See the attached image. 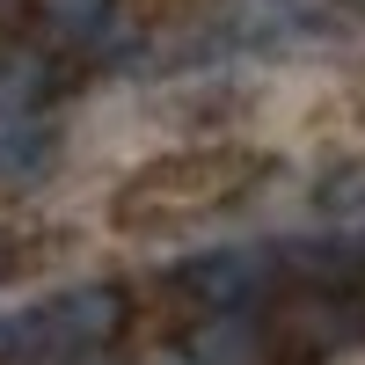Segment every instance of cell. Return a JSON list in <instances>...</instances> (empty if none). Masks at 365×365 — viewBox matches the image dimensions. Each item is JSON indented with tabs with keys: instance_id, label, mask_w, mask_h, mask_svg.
I'll return each instance as SVG.
<instances>
[{
	"instance_id": "obj_13",
	"label": "cell",
	"mask_w": 365,
	"mask_h": 365,
	"mask_svg": "<svg viewBox=\"0 0 365 365\" xmlns=\"http://www.w3.org/2000/svg\"><path fill=\"white\" fill-rule=\"evenodd\" d=\"M73 365H125V358H110V351H96V358H73Z\"/></svg>"
},
{
	"instance_id": "obj_11",
	"label": "cell",
	"mask_w": 365,
	"mask_h": 365,
	"mask_svg": "<svg viewBox=\"0 0 365 365\" xmlns=\"http://www.w3.org/2000/svg\"><path fill=\"white\" fill-rule=\"evenodd\" d=\"M15 358H44V314L22 307V314H0V365Z\"/></svg>"
},
{
	"instance_id": "obj_4",
	"label": "cell",
	"mask_w": 365,
	"mask_h": 365,
	"mask_svg": "<svg viewBox=\"0 0 365 365\" xmlns=\"http://www.w3.org/2000/svg\"><path fill=\"white\" fill-rule=\"evenodd\" d=\"M37 314H44V358H51V351H58V358H96V351H110L117 336H125L132 299H125V285L88 278V285L58 292L51 307H37Z\"/></svg>"
},
{
	"instance_id": "obj_2",
	"label": "cell",
	"mask_w": 365,
	"mask_h": 365,
	"mask_svg": "<svg viewBox=\"0 0 365 365\" xmlns=\"http://www.w3.org/2000/svg\"><path fill=\"white\" fill-rule=\"evenodd\" d=\"M182 292L197 299L205 314H263L270 285H278V256L256 249V241H241V249H205L182 263Z\"/></svg>"
},
{
	"instance_id": "obj_7",
	"label": "cell",
	"mask_w": 365,
	"mask_h": 365,
	"mask_svg": "<svg viewBox=\"0 0 365 365\" xmlns=\"http://www.w3.org/2000/svg\"><path fill=\"white\" fill-rule=\"evenodd\" d=\"M51 51L44 44H29V37H0V117H29V110H44L51 96Z\"/></svg>"
},
{
	"instance_id": "obj_8",
	"label": "cell",
	"mask_w": 365,
	"mask_h": 365,
	"mask_svg": "<svg viewBox=\"0 0 365 365\" xmlns=\"http://www.w3.org/2000/svg\"><path fill=\"white\" fill-rule=\"evenodd\" d=\"M314 212L322 220H365V154L314 175Z\"/></svg>"
},
{
	"instance_id": "obj_14",
	"label": "cell",
	"mask_w": 365,
	"mask_h": 365,
	"mask_svg": "<svg viewBox=\"0 0 365 365\" xmlns=\"http://www.w3.org/2000/svg\"><path fill=\"white\" fill-rule=\"evenodd\" d=\"M161 365H182V358H175V351H168V358H161Z\"/></svg>"
},
{
	"instance_id": "obj_9",
	"label": "cell",
	"mask_w": 365,
	"mask_h": 365,
	"mask_svg": "<svg viewBox=\"0 0 365 365\" xmlns=\"http://www.w3.org/2000/svg\"><path fill=\"white\" fill-rule=\"evenodd\" d=\"M234 15L256 37H292V29H307L322 15V0H234Z\"/></svg>"
},
{
	"instance_id": "obj_5",
	"label": "cell",
	"mask_w": 365,
	"mask_h": 365,
	"mask_svg": "<svg viewBox=\"0 0 365 365\" xmlns=\"http://www.w3.org/2000/svg\"><path fill=\"white\" fill-rule=\"evenodd\" d=\"M182 365H270L278 344H270V322L263 314H205L175 336Z\"/></svg>"
},
{
	"instance_id": "obj_10",
	"label": "cell",
	"mask_w": 365,
	"mask_h": 365,
	"mask_svg": "<svg viewBox=\"0 0 365 365\" xmlns=\"http://www.w3.org/2000/svg\"><path fill=\"white\" fill-rule=\"evenodd\" d=\"M110 8L117 0H37V22H44V37H96Z\"/></svg>"
},
{
	"instance_id": "obj_6",
	"label": "cell",
	"mask_w": 365,
	"mask_h": 365,
	"mask_svg": "<svg viewBox=\"0 0 365 365\" xmlns=\"http://www.w3.org/2000/svg\"><path fill=\"white\" fill-rule=\"evenodd\" d=\"M58 161V117L29 110V117H0V190H22V182L51 175Z\"/></svg>"
},
{
	"instance_id": "obj_3",
	"label": "cell",
	"mask_w": 365,
	"mask_h": 365,
	"mask_svg": "<svg viewBox=\"0 0 365 365\" xmlns=\"http://www.w3.org/2000/svg\"><path fill=\"white\" fill-rule=\"evenodd\" d=\"M358 329H365V307L351 299V285H292V299L270 322V344H278V358H329Z\"/></svg>"
},
{
	"instance_id": "obj_1",
	"label": "cell",
	"mask_w": 365,
	"mask_h": 365,
	"mask_svg": "<svg viewBox=\"0 0 365 365\" xmlns=\"http://www.w3.org/2000/svg\"><path fill=\"white\" fill-rule=\"evenodd\" d=\"M256 168L241 154H175V161H154L125 197H117V220L125 227H161V220H190V212H220L241 197V182Z\"/></svg>"
},
{
	"instance_id": "obj_12",
	"label": "cell",
	"mask_w": 365,
	"mask_h": 365,
	"mask_svg": "<svg viewBox=\"0 0 365 365\" xmlns=\"http://www.w3.org/2000/svg\"><path fill=\"white\" fill-rule=\"evenodd\" d=\"M8 270H15V234L0 227V278H8Z\"/></svg>"
}]
</instances>
